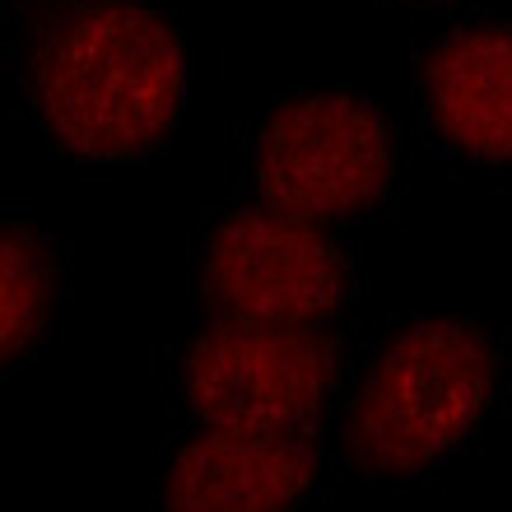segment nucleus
I'll list each match as a JSON object with an SVG mask.
<instances>
[{
  "mask_svg": "<svg viewBox=\"0 0 512 512\" xmlns=\"http://www.w3.org/2000/svg\"><path fill=\"white\" fill-rule=\"evenodd\" d=\"M424 89L438 131L489 163H512V28H466L429 56Z\"/></svg>",
  "mask_w": 512,
  "mask_h": 512,
  "instance_id": "0eeeda50",
  "label": "nucleus"
},
{
  "mask_svg": "<svg viewBox=\"0 0 512 512\" xmlns=\"http://www.w3.org/2000/svg\"><path fill=\"white\" fill-rule=\"evenodd\" d=\"M317 480V447L303 433L210 429L177 452L163 480L168 512H289Z\"/></svg>",
  "mask_w": 512,
  "mask_h": 512,
  "instance_id": "423d86ee",
  "label": "nucleus"
},
{
  "mask_svg": "<svg viewBox=\"0 0 512 512\" xmlns=\"http://www.w3.org/2000/svg\"><path fill=\"white\" fill-rule=\"evenodd\" d=\"M205 294L233 322L308 326L345 298V261L312 219L243 210L224 219L205 252Z\"/></svg>",
  "mask_w": 512,
  "mask_h": 512,
  "instance_id": "39448f33",
  "label": "nucleus"
},
{
  "mask_svg": "<svg viewBox=\"0 0 512 512\" xmlns=\"http://www.w3.org/2000/svg\"><path fill=\"white\" fill-rule=\"evenodd\" d=\"M33 98L56 145L80 159H126L173 131L182 42L159 14L103 0L42 28Z\"/></svg>",
  "mask_w": 512,
  "mask_h": 512,
  "instance_id": "f257e3e1",
  "label": "nucleus"
},
{
  "mask_svg": "<svg viewBox=\"0 0 512 512\" xmlns=\"http://www.w3.org/2000/svg\"><path fill=\"white\" fill-rule=\"evenodd\" d=\"M494 387L480 326L429 317L396 331L354 396L345 447L364 471L415 475L466 438Z\"/></svg>",
  "mask_w": 512,
  "mask_h": 512,
  "instance_id": "f03ea898",
  "label": "nucleus"
},
{
  "mask_svg": "<svg viewBox=\"0 0 512 512\" xmlns=\"http://www.w3.org/2000/svg\"><path fill=\"white\" fill-rule=\"evenodd\" d=\"M256 177L280 215L350 219L378 205L391 177V135L350 94H308L284 103L261 131Z\"/></svg>",
  "mask_w": 512,
  "mask_h": 512,
  "instance_id": "20e7f679",
  "label": "nucleus"
},
{
  "mask_svg": "<svg viewBox=\"0 0 512 512\" xmlns=\"http://www.w3.org/2000/svg\"><path fill=\"white\" fill-rule=\"evenodd\" d=\"M56 294V266L52 252L33 229L5 224L0 233V350L5 359L19 354L38 340Z\"/></svg>",
  "mask_w": 512,
  "mask_h": 512,
  "instance_id": "6e6552de",
  "label": "nucleus"
},
{
  "mask_svg": "<svg viewBox=\"0 0 512 512\" xmlns=\"http://www.w3.org/2000/svg\"><path fill=\"white\" fill-rule=\"evenodd\" d=\"M336 382V345L312 326L219 322L196 336L182 387L205 429L298 433Z\"/></svg>",
  "mask_w": 512,
  "mask_h": 512,
  "instance_id": "7ed1b4c3",
  "label": "nucleus"
}]
</instances>
